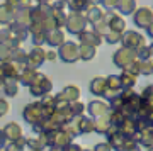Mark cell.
<instances>
[{"instance_id":"19","label":"cell","mask_w":153,"mask_h":151,"mask_svg":"<svg viewBox=\"0 0 153 151\" xmlns=\"http://www.w3.org/2000/svg\"><path fill=\"white\" fill-rule=\"evenodd\" d=\"M12 39V34L9 29H0V44H9Z\"/></svg>"},{"instance_id":"16","label":"cell","mask_w":153,"mask_h":151,"mask_svg":"<svg viewBox=\"0 0 153 151\" xmlns=\"http://www.w3.org/2000/svg\"><path fill=\"white\" fill-rule=\"evenodd\" d=\"M24 143H26V139H22V138H19V139H16L12 144L7 146L5 151H22L24 150Z\"/></svg>"},{"instance_id":"22","label":"cell","mask_w":153,"mask_h":151,"mask_svg":"<svg viewBox=\"0 0 153 151\" xmlns=\"http://www.w3.org/2000/svg\"><path fill=\"white\" fill-rule=\"evenodd\" d=\"M44 58L49 59V61H53V59L56 58V53H53V51H48V53H44Z\"/></svg>"},{"instance_id":"28","label":"cell","mask_w":153,"mask_h":151,"mask_svg":"<svg viewBox=\"0 0 153 151\" xmlns=\"http://www.w3.org/2000/svg\"><path fill=\"white\" fill-rule=\"evenodd\" d=\"M51 151H61V150H56V148H55V150H51Z\"/></svg>"},{"instance_id":"27","label":"cell","mask_w":153,"mask_h":151,"mask_svg":"<svg viewBox=\"0 0 153 151\" xmlns=\"http://www.w3.org/2000/svg\"><path fill=\"white\" fill-rule=\"evenodd\" d=\"M150 54H153V46H152V48H150Z\"/></svg>"},{"instance_id":"17","label":"cell","mask_w":153,"mask_h":151,"mask_svg":"<svg viewBox=\"0 0 153 151\" xmlns=\"http://www.w3.org/2000/svg\"><path fill=\"white\" fill-rule=\"evenodd\" d=\"M134 81H136V76L134 75H131V73H129V75H128V73H124V75L121 76L119 78V83L121 85H124V87H131V85H134Z\"/></svg>"},{"instance_id":"13","label":"cell","mask_w":153,"mask_h":151,"mask_svg":"<svg viewBox=\"0 0 153 151\" xmlns=\"http://www.w3.org/2000/svg\"><path fill=\"white\" fill-rule=\"evenodd\" d=\"M83 44H87V46H97L100 43V38H97V34L95 33H83L80 36Z\"/></svg>"},{"instance_id":"11","label":"cell","mask_w":153,"mask_h":151,"mask_svg":"<svg viewBox=\"0 0 153 151\" xmlns=\"http://www.w3.org/2000/svg\"><path fill=\"white\" fill-rule=\"evenodd\" d=\"M4 92L9 95V97H14L17 93V88H19V83H17L16 78H5V81H4Z\"/></svg>"},{"instance_id":"12","label":"cell","mask_w":153,"mask_h":151,"mask_svg":"<svg viewBox=\"0 0 153 151\" xmlns=\"http://www.w3.org/2000/svg\"><path fill=\"white\" fill-rule=\"evenodd\" d=\"M116 7H117L123 14H131V12L134 10L136 4H134V0H117V2H116Z\"/></svg>"},{"instance_id":"20","label":"cell","mask_w":153,"mask_h":151,"mask_svg":"<svg viewBox=\"0 0 153 151\" xmlns=\"http://www.w3.org/2000/svg\"><path fill=\"white\" fill-rule=\"evenodd\" d=\"M9 104H7V100H4V98H0V117L2 115H5L7 112H9Z\"/></svg>"},{"instance_id":"24","label":"cell","mask_w":153,"mask_h":151,"mask_svg":"<svg viewBox=\"0 0 153 151\" xmlns=\"http://www.w3.org/2000/svg\"><path fill=\"white\" fill-rule=\"evenodd\" d=\"M95 151H109V148H107V146H102V144H99L97 148H95Z\"/></svg>"},{"instance_id":"23","label":"cell","mask_w":153,"mask_h":151,"mask_svg":"<svg viewBox=\"0 0 153 151\" xmlns=\"http://www.w3.org/2000/svg\"><path fill=\"white\" fill-rule=\"evenodd\" d=\"M5 73H4V68H2V65H0V85H4V81H5Z\"/></svg>"},{"instance_id":"10","label":"cell","mask_w":153,"mask_h":151,"mask_svg":"<svg viewBox=\"0 0 153 151\" xmlns=\"http://www.w3.org/2000/svg\"><path fill=\"white\" fill-rule=\"evenodd\" d=\"M44 41L48 44H51V46H58V44L63 43V33L58 31V29H53V31L49 33V36H46Z\"/></svg>"},{"instance_id":"14","label":"cell","mask_w":153,"mask_h":151,"mask_svg":"<svg viewBox=\"0 0 153 151\" xmlns=\"http://www.w3.org/2000/svg\"><path fill=\"white\" fill-rule=\"evenodd\" d=\"M78 54H80V58L82 59H90L95 56V49L94 46H87V44H83L82 48L78 49Z\"/></svg>"},{"instance_id":"25","label":"cell","mask_w":153,"mask_h":151,"mask_svg":"<svg viewBox=\"0 0 153 151\" xmlns=\"http://www.w3.org/2000/svg\"><path fill=\"white\" fill-rule=\"evenodd\" d=\"M146 29H148V34H150V36H152V38H153V21L150 22V26H148Z\"/></svg>"},{"instance_id":"3","label":"cell","mask_w":153,"mask_h":151,"mask_svg":"<svg viewBox=\"0 0 153 151\" xmlns=\"http://www.w3.org/2000/svg\"><path fill=\"white\" fill-rule=\"evenodd\" d=\"M44 51L41 48H34L31 53L27 54V66L26 68H31V70H34V68H38V66L43 65V61H44Z\"/></svg>"},{"instance_id":"7","label":"cell","mask_w":153,"mask_h":151,"mask_svg":"<svg viewBox=\"0 0 153 151\" xmlns=\"http://www.w3.org/2000/svg\"><path fill=\"white\" fill-rule=\"evenodd\" d=\"M123 41H124L126 48H128V46H129V48H141V46H145V39H143L138 33H133V31L126 33Z\"/></svg>"},{"instance_id":"9","label":"cell","mask_w":153,"mask_h":151,"mask_svg":"<svg viewBox=\"0 0 153 151\" xmlns=\"http://www.w3.org/2000/svg\"><path fill=\"white\" fill-rule=\"evenodd\" d=\"M14 14H16V10L10 5H7V4L0 5V24H10L14 21Z\"/></svg>"},{"instance_id":"15","label":"cell","mask_w":153,"mask_h":151,"mask_svg":"<svg viewBox=\"0 0 153 151\" xmlns=\"http://www.w3.org/2000/svg\"><path fill=\"white\" fill-rule=\"evenodd\" d=\"M104 80L102 78H95V80L92 81V85H90V90H92V93H95V95H102L104 93Z\"/></svg>"},{"instance_id":"21","label":"cell","mask_w":153,"mask_h":151,"mask_svg":"<svg viewBox=\"0 0 153 151\" xmlns=\"http://www.w3.org/2000/svg\"><path fill=\"white\" fill-rule=\"evenodd\" d=\"M105 36H107V38H105V39H107V43H116V41H119V39H121L119 33H112V31L107 33Z\"/></svg>"},{"instance_id":"2","label":"cell","mask_w":153,"mask_h":151,"mask_svg":"<svg viewBox=\"0 0 153 151\" xmlns=\"http://www.w3.org/2000/svg\"><path fill=\"white\" fill-rule=\"evenodd\" d=\"M134 59H136V51H129L128 48H123L114 54V63L123 66V68H128Z\"/></svg>"},{"instance_id":"4","label":"cell","mask_w":153,"mask_h":151,"mask_svg":"<svg viewBox=\"0 0 153 151\" xmlns=\"http://www.w3.org/2000/svg\"><path fill=\"white\" fill-rule=\"evenodd\" d=\"M66 26H68V31L70 33H82L83 29H85V26H87V22H85V19L80 14H71L68 17Z\"/></svg>"},{"instance_id":"8","label":"cell","mask_w":153,"mask_h":151,"mask_svg":"<svg viewBox=\"0 0 153 151\" xmlns=\"http://www.w3.org/2000/svg\"><path fill=\"white\" fill-rule=\"evenodd\" d=\"M21 127L16 124V122H10V124H7L5 126V129H4V138H7L9 141H16V139H19L21 138Z\"/></svg>"},{"instance_id":"6","label":"cell","mask_w":153,"mask_h":151,"mask_svg":"<svg viewBox=\"0 0 153 151\" xmlns=\"http://www.w3.org/2000/svg\"><path fill=\"white\" fill-rule=\"evenodd\" d=\"M61 59H65L66 63H71V61H75L80 54H78V46H75V43H66L63 46V51L60 53Z\"/></svg>"},{"instance_id":"18","label":"cell","mask_w":153,"mask_h":151,"mask_svg":"<svg viewBox=\"0 0 153 151\" xmlns=\"http://www.w3.org/2000/svg\"><path fill=\"white\" fill-rule=\"evenodd\" d=\"M78 95H80V92H78V88H76V87H66L65 92H63V97H70L71 100L76 98Z\"/></svg>"},{"instance_id":"26","label":"cell","mask_w":153,"mask_h":151,"mask_svg":"<svg viewBox=\"0 0 153 151\" xmlns=\"http://www.w3.org/2000/svg\"><path fill=\"white\" fill-rule=\"evenodd\" d=\"M4 139H5V138H4V134H2V132H0V148H2V144H4Z\"/></svg>"},{"instance_id":"1","label":"cell","mask_w":153,"mask_h":151,"mask_svg":"<svg viewBox=\"0 0 153 151\" xmlns=\"http://www.w3.org/2000/svg\"><path fill=\"white\" fill-rule=\"evenodd\" d=\"M29 87H31V93H33V95H43V93L51 90V81H49L44 75H36L34 81Z\"/></svg>"},{"instance_id":"5","label":"cell","mask_w":153,"mask_h":151,"mask_svg":"<svg viewBox=\"0 0 153 151\" xmlns=\"http://www.w3.org/2000/svg\"><path fill=\"white\" fill-rule=\"evenodd\" d=\"M152 21H153V14L150 10V7H143V9H140L134 14V22L140 27H148Z\"/></svg>"}]
</instances>
